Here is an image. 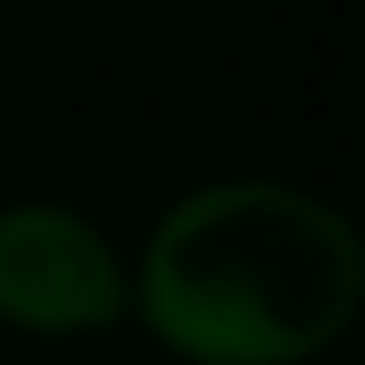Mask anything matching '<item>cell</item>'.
Listing matches in <instances>:
<instances>
[{
  "label": "cell",
  "mask_w": 365,
  "mask_h": 365,
  "mask_svg": "<svg viewBox=\"0 0 365 365\" xmlns=\"http://www.w3.org/2000/svg\"><path fill=\"white\" fill-rule=\"evenodd\" d=\"M127 284L194 365H306L358 321L365 254L351 217L291 179H209L157 217Z\"/></svg>",
  "instance_id": "6da1fadb"
},
{
  "label": "cell",
  "mask_w": 365,
  "mask_h": 365,
  "mask_svg": "<svg viewBox=\"0 0 365 365\" xmlns=\"http://www.w3.org/2000/svg\"><path fill=\"white\" fill-rule=\"evenodd\" d=\"M127 306H135L127 261L82 209H0V321L38 328V336H82V328H112Z\"/></svg>",
  "instance_id": "7a4b0ae2"
}]
</instances>
